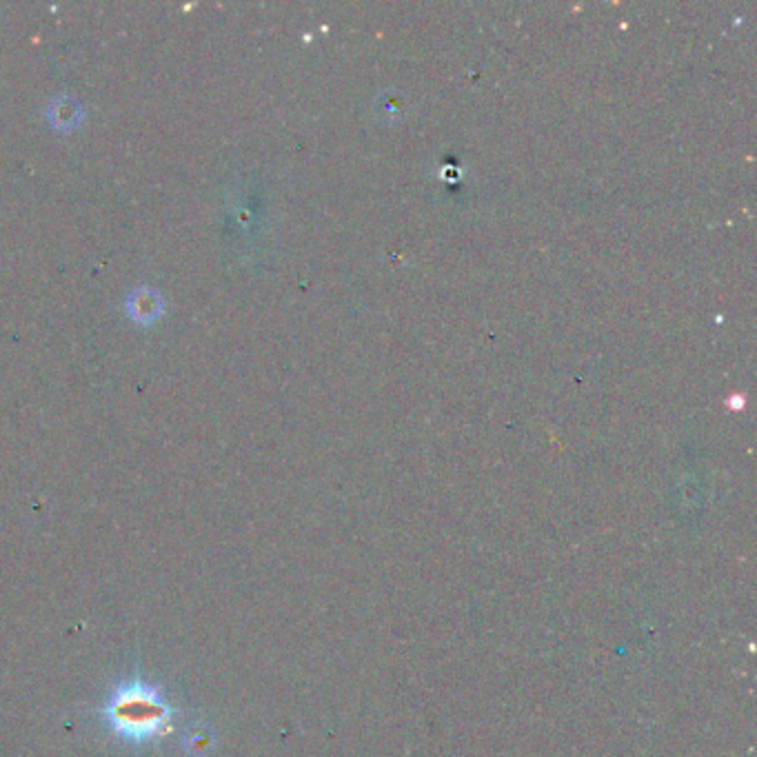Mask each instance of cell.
Instances as JSON below:
<instances>
[{"mask_svg":"<svg viewBox=\"0 0 757 757\" xmlns=\"http://www.w3.org/2000/svg\"><path fill=\"white\" fill-rule=\"evenodd\" d=\"M178 713L165 691L140 675L120 680L98 709L100 720L114 738L131 746H147L165 738Z\"/></svg>","mask_w":757,"mask_h":757,"instance_id":"1","label":"cell"},{"mask_svg":"<svg viewBox=\"0 0 757 757\" xmlns=\"http://www.w3.org/2000/svg\"><path fill=\"white\" fill-rule=\"evenodd\" d=\"M183 746L191 757H205L214 749V735L203 729H194L185 735Z\"/></svg>","mask_w":757,"mask_h":757,"instance_id":"2","label":"cell"}]
</instances>
